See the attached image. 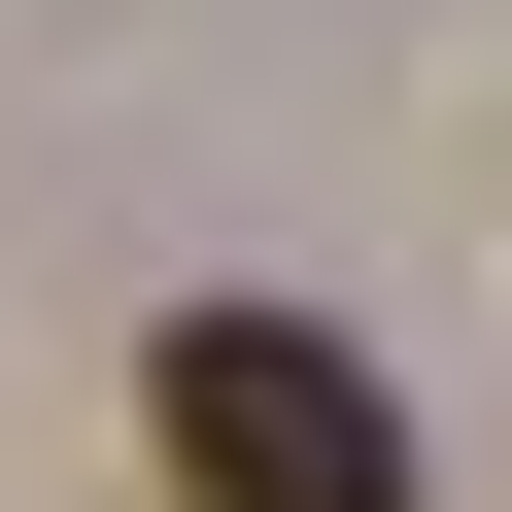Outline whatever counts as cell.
<instances>
[{"label":"cell","mask_w":512,"mask_h":512,"mask_svg":"<svg viewBox=\"0 0 512 512\" xmlns=\"http://www.w3.org/2000/svg\"><path fill=\"white\" fill-rule=\"evenodd\" d=\"M137 444H171V512H410V410L308 308H171L137 342Z\"/></svg>","instance_id":"cell-1"}]
</instances>
